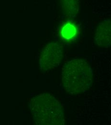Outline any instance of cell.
Instances as JSON below:
<instances>
[{"mask_svg":"<svg viewBox=\"0 0 111 125\" xmlns=\"http://www.w3.org/2000/svg\"><path fill=\"white\" fill-rule=\"evenodd\" d=\"M111 22L106 19L100 22L95 33L94 42L99 46L109 47L111 46Z\"/></svg>","mask_w":111,"mask_h":125,"instance_id":"cell-4","label":"cell"},{"mask_svg":"<svg viewBox=\"0 0 111 125\" xmlns=\"http://www.w3.org/2000/svg\"><path fill=\"white\" fill-rule=\"evenodd\" d=\"M78 30L77 27L73 23L67 22L64 24L60 30L61 38L66 41H71L76 38Z\"/></svg>","mask_w":111,"mask_h":125,"instance_id":"cell-6","label":"cell"},{"mask_svg":"<svg viewBox=\"0 0 111 125\" xmlns=\"http://www.w3.org/2000/svg\"><path fill=\"white\" fill-rule=\"evenodd\" d=\"M93 76L88 62L82 59H73L66 63L63 68V85L69 94H82L92 86Z\"/></svg>","mask_w":111,"mask_h":125,"instance_id":"cell-1","label":"cell"},{"mask_svg":"<svg viewBox=\"0 0 111 125\" xmlns=\"http://www.w3.org/2000/svg\"><path fill=\"white\" fill-rule=\"evenodd\" d=\"M63 57V50L61 45L55 42L48 43L43 50L40 57L41 70L45 72L57 67Z\"/></svg>","mask_w":111,"mask_h":125,"instance_id":"cell-3","label":"cell"},{"mask_svg":"<svg viewBox=\"0 0 111 125\" xmlns=\"http://www.w3.org/2000/svg\"><path fill=\"white\" fill-rule=\"evenodd\" d=\"M61 7L64 15L68 17H74L79 10V0H60Z\"/></svg>","mask_w":111,"mask_h":125,"instance_id":"cell-5","label":"cell"},{"mask_svg":"<svg viewBox=\"0 0 111 125\" xmlns=\"http://www.w3.org/2000/svg\"><path fill=\"white\" fill-rule=\"evenodd\" d=\"M33 119L36 125H62L63 110L52 95L42 94L32 98L30 103Z\"/></svg>","mask_w":111,"mask_h":125,"instance_id":"cell-2","label":"cell"}]
</instances>
